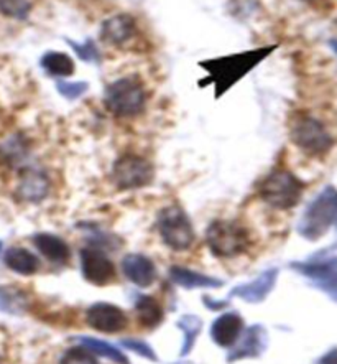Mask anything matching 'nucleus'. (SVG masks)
Wrapping results in <instances>:
<instances>
[{
	"label": "nucleus",
	"instance_id": "18",
	"mask_svg": "<svg viewBox=\"0 0 337 364\" xmlns=\"http://www.w3.org/2000/svg\"><path fill=\"white\" fill-rule=\"evenodd\" d=\"M4 261L10 270L22 275H33L40 267L38 257L23 247H10L5 252Z\"/></svg>",
	"mask_w": 337,
	"mask_h": 364
},
{
	"label": "nucleus",
	"instance_id": "3",
	"mask_svg": "<svg viewBox=\"0 0 337 364\" xmlns=\"http://www.w3.org/2000/svg\"><path fill=\"white\" fill-rule=\"evenodd\" d=\"M304 185L292 171L277 168L268 173L258 186L260 198L277 210H289L302 200Z\"/></svg>",
	"mask_w": 337,
	"mask_h": 364
},
{
	"label": "nucleus",
	"instance_id": "32",
	"mask_svg": "<svg viewBox=\"0 0 337 364\" xmlns=\"http://www.w3.org/2000/svg\"><path fill=\"white\" fill-rule=\"evenodd\" d=\"M303 2H308V4H318V2H323V0H303Z\"/></svg>",
	"mask_w": 337,
	"mask_h": 364
},
{
	"label": "nucleus",
	"instance_id": "4",
	"mask_svg": "<svg viewBox=\"0 0 337 364\" xmlns=\"http://www.w3.org/2000/svg\"><path fill=\"white\" fill-rule=\"evenodd\" d=\"M289 137L303 152L314 157L328 154L334 145L333 135L324 126V122L309 114H298L292 119Z\"/></svg>",
	"mask_w": 337,
	"mask_h": 364
},
{
	"label": "nucleus",
	"instance_id": "24",
	"mask_svg": "<svg viewBox=\"0 0 337 364\" xmlns=\"http://www.w3.org/2000/svg\"><path fill=\"white\" fill-rule=\"evenodd\" d=\"M178 326L181 328V331L184 333V345L181 348V355L184 356L193 350L196 338H198L202 328V321L196 315H184L183 318L178 321Z\"/></svg>",
	"mask_w": 337,
	"mask_h": 364
},
{
	"label": "nucleus",
	"instance_id": "7",
	"mask_svg": "<svg viewBox=\"0 0 337 364\" xmlns=\"http://www.w3.org/2000/svg\"><path fill=\"white\" fill-rule=\"evenodd\" d=\"M158 231L163 242L175 251H184L194 242L193 225L179 206H167L160 211Z\"/></svg>",
	"mask_w": 337,
	"mask_h": 364
},
{
	"label": "nucleus",
	"instance_id": "5",
	"mask_svg": "<svg viewBox=\"0 0 337 364\" xmlns=\"http://www.w3.org/2000/svg\"><path fill=\"white\" fill-rule=\"evenodd\" d=\"M337 220V190L328 186L316 196L299 221L298 231L309 241L323 237L331 225Z\"/></svg>",
	"mask_w": 337,
	"mask_h": 364
},
{
	"label": "nucleus",
	"instance_id": "31",
	"mask_svg": "<svg viewBox=\"0 0 337 364\" xmlns=\"http://www.w3.org/2000/svg\"><path fill=\"white\" fill-rule=\"evenodd\" d=\"M204 305L211 310H221V309H224V306H227V301H222L221 304V301H216L209 297H204Z\"/></svg>",
	"mask_w": 337,
	"mask_h": 364
},
{
	"label": "nucleus",
	"instance_id": "33",
	"mask_svg": "<svg viewBox=\"0 0 337 364\" xmlns=\"http://www.w3.org/2000/svg\"><path fill=\"white\" fill-rule=\"evenodd\" d=\"M331 45H333V48L336 50V53H337V41H333V43H331Z\"/></svg>",
	"mask_w": 337,
	"mask_h": 364
},
{
	"label": "nucleus",
	"instance_id": "14",
	"mask_svg": "<svg viewBox=\"0 0 337 364\" xmlns=\"http://www.w3.org/2000/svg\"><path fill=\"white\" fill-rule=\"evenodd\" d=\"M122 270L138 287H150L157 279V267L142 254H128L122 261Z\"/></svg>",
	"mask_w": 337,
	"mask_h": 364
},
{
	"label": "nucleus",
	"instance_id": "28",
	"mask_svg": "<svg viewBox=\"0 0 337 364\" xmlns=\"http://www.w3.org/2000/svg\"><path fill=\"white\" fill-rule=\"evenodd\" d=\"M58 90L61 95H63L65 97H67V100H76V97H79L81 95H84V92L87 91V85L86 82H58Z\"/></svg>",
	"mask_w": 337,
	"mask_h": 364
},
{
	"label": "nucleus",
	"instance_id": "8",
	"mask_svg": "<svg viewBox=\"0 0 337 364\" xmlns=\"http://www.w3.org/2000/svg\"><path fill=\"white\" fill-rule=\"evenodd\" d=\"M153 178V165L138 155H123L112 166V180L121 190L143 188L152 183Z\"/></svg>",
	"mask_w": 337,
	"mask_h": 364
},
{
	"label": "nucleus",
	"instance_id": "21",
	"mask_svg": "<svg viewBox=\"0 0 337 364\" xmlns=\"http://www.w3.org/2000/svg\"><path fill=\"white\" fill-rule=\"evenodd\" d=\"M135 311H137L140 325L147 326V328H155L163 320L162 306L152 297H140L135 305Z\"/></svg>",
	"mask_w": 337,
	"mask_h": 364
},
{
	"label": "nucleus",
	"instance_id": "17",
	"mask_svg": "<svg viewBox=\"0 0 337 364\" xmlns=\"http://www.w3.org/2000/svg\"><path fill=\"white\" fill-rule=\"evenodd\" d=\"M33 244L36 246V249H38V251L51 262L63 264L71 256V251L70 247H67V244L61 237L55 236V234H46V232L36 234L33 237Z\"/></svg>",
	"mask_w": 337,
	"mask_h": 364
},
{
	"label": "nucleus",
	"instance_id": "16",
	"mask_svg": "<svg viewBox=\"0 0 337 364\" xmlns=\"http://www.w3.org/2000/svg\"><path fill=\"white\" fill-rule=\"evenodd\" d=\"M243 328V321L238 314H224L214 321L211 335L216 345L232 346Z\"/></svg>",
	"mask_w": 337,
	"mask_h": 364
},
{
	"label": "nucleus",
	"instance_id": "9",
	"mask_svg": "<svg viewBox=\"0 0 337 364\" xmlns=\"http://www.w3.org/2000/svg\"><path fill=\"white\" fill-rule=\"evenodd\" d=\"M81 267L84 279L94 285H107L116 279V267L111 259L97 249H82Z\"/></svg>",
	"mask_w": 337,
	"mask_h": 364
},
{
	"label": "nucleus",
	"instance_id": "23",
	"mask_svg": "<svg viewBox=\"0 0 337 364\" xmlns=\"http://www.w3.org/2000/svg\"><path fill=\"white\" fill-rule=\"evenodd\" d=\"M2 157L10 164H20L27 159L28 155V144L22 135H12V137L5 140L0 147Z\"/></svg>",
	"mask_w": 337,
	"mask_h": 364
},
{
	"label": "nucleus",
	"instance_id": "2",
	"mask_svg": "<svg viewBox=\"0 0 337 364\" xmlns=\"http://www.w3.org/2000/svg\"><path fill=\"white\" fill-rule=\"evenodd\" d=\"M104 104L117 117H135L147 106V91L143 82L135 76L116 80L106 87Z\"/></svg>",
	"mask_w": 337,
	"mask_h": 364
},
{
	"label": "nucleus",
	"instance_id": "11",
	"mask_svg": "<svg viewBox=\"0 0 337 364\" xmlns=\"http://www.w3.org/2000/svg\"><path fill=\"white\" fill-rule=\"evenodd\" d=\"M50 193V178L43 170L25 168L20 175L17 195L23 201L40 203Z\"/></svg>",
	"mask_w": 337,
	"mask_h": 364
},
{
	"label": "nucleus",
	"instance_id": "15",
	"mask_svg": "<svg viewBox=\"0 0 337 364\" xmlns=\"http://www.w3.org/2000/svg\"><path fill=\"white\" fill-rule=\"evenodd\" d=\"M267 346V331L263 330V326H250L243 335L242 341L234 348V351L231 353L227 361H238L243 358H257L260 356L263 350Z\"/></svg>",
	"mask_w": 337,
	"mask_h": 364
},
{
	"label": "nucleus",
	"instance_id": "10",
	"mask_svg": "<svg viewBox=\"0 0 337 364\" xmlns=\"http://www.w3.org/2000/svg\"><path fill=\"white\" fill-rule=\"evenodd\" d=\"M86 320L89 326L102 333H118L127 326V315L118 306L102 301L87 310Z\"/></svg>",
	"mask_w": 337,
	"mask_h": 364
},
{
	"label": "nucleus",
	"instance_id": "20",
	"mask_svg": "<svg viewBox=\"0 0 337 364\" xmlns=\"http://www.w3.org/2000/svg\"><path fill=\"white\" fill-rule=\"evenodd\" d=\"M40 63L50 76L55 77H70L76 71L74 61L66 53H60V51H48V53L43 55Z\"/></svg>",
	"mask_w": 337,
	"mask_h": 364
},
{
	"label": "nucleus",
	"instance_id": "25",
	"mask_svg": "<svg viewBox=\"0 0 337 364\" xmlns=\"http://www.w3.org/2000/svg\"><path fill=\"white\" fill-rule=\"evenodd\" d=\"M32 7V0H0V14L13 20L27 18Z\"/></svg>",
	"mask_w": 337,
	"mask_h": 364
},
{
	"label": "nucleus",
	"instance_id": "27",
	"mask_svg": "<svg viewBox=\"0 0 337 364\" xmlns=\"http://www.w3.org/2000/svg\"><path fill=\"white\" fill-rule=\"evenodd\" d=\"M67 43H70L72 48H74V51H76L77 56H79L81 60L89 61V63H91V61H99L101 55H99V50H97V46H96L94 41L86 40L82 45L72 43V41H67Z\"/></svg>",
	"mask_w": 337,
	"mask_h": 364
},
{
	"label": "nucleus",
	"instance_id": "30",
	"mask_svg": "<svg viewBox=\"0 0 337 364\" xmlns=\"http://www.w3.org/2000/svg\"><path fill=\"white\" fill-rule=\"evenodd\" d=\"M318 364H337V348L336 350H331L329 353H326Z\"/></svg>",
	"mask_w": 337,
	"mask_h": 364
},
{
	"label": "nucleus",
	"instance_id": "1",
	"mask_svg": "<svg viewBox=\"0 0 337 364\" xmlns=\"http://www.w3.org/2000/svg\"><path fill=\"white\" fill-rule=\"evenodd\" d=\"M277 46H262V48L241 51L236 55L221 56V58H214L209 61H202L201 68L207 71L206 81L201 82V86L212 85L216 90V97L224 95L229 91L237 81H241L247 73H250L258 63H262L267 56Z\"/></svg>",
	"mask_w": 337,
	"mask_h": 364
},
{
	"label": "nucleus",
	"instance_id": "26",
	"mask_svg": "<svg viewBox=\"0 0 337 364\" xmlns=\"http://www.w3.org/2000/svg\"><path fill=\"white\" fill-rule=\"evenodd\" d=\"M61 364H99L94 358V355L84 346L72 348V350L66 351V355L61 360Z\"/></svg>",
	"mask_w": 337,
	"mask_h": 364
},
{
	"label": "nucleus",
	"instance_id": "35",
	"mask_svg": "<svg viewBox=\"0 0 337 364\" xmlns=\"http://www.w3.org/2000/svg\"><path fill=\"white\" fill-rule=\"evenodd\" d=\"M336 27H337V20H336Z\"/></svg>",
	"mask_w": 337,
	"mask_h": 364
},
{
	"label": "nucleus",
	"instance_id": "22",
	"mask_svg": "<svg viewBox=\"0 0 337 364\" xmlns=\"http://www.w3.org/2000/svg\"><path fill=\"white\" fill-rule=\"evenodd\" d=\"M76 341H79L81 346H84L89 350L91 353H96V355L107 358V360H111L117 364H131L126 356L122 355L121 351L116 350V348L107 345L106 341H101V340H96V338H89V336H79Z\"/></svg>",
	"mask_w": 337,
	"mask_h": 364
},
{
	"label": "nucleus",
	"instance_id": "13",
	"mask_svg": "<svg viewBox=\"0 0 337 364\" xmlns=\"http://www.w3.org/2000/svg\"><path fill=\"white\" fill-rule=\"evenodd\" d=\"M278 279V270L270 269L265 270L262 275H258L255 280L248 282L245 285H238L234 290H232V297H238L242 300L248 301V304H258V301H263L267 299V295L272 292L275 284H277Z\"/></svg>",
	"mask_w": 337,
	"mask_h": 364
},
{
	"label": "nucleus",
	"instance_id": "12",
	"mask_svg": "<svg viewBox=\"0 0 337 364\" xmlns=\"http://www.w3.org/2000/svg\"><path fill=\"white\" fill-rule=\"evenodd\" d=\"M137 33V23L127 14H118L107 18L101 27V38L109 45L122 46L131 41Z\"/></svg>",
	"mask_w": 337,
	"mask_h": 364
},
{
	"label": "nucleus",
	"instance_id": "19",
	"mask_svg": "<svg viewBox=\"0 0 337 364\" xmlns=\"http://www.w3.org/2000/svg\"><path fill=\"white\" fill-rule=\"evenodd\" d=\"M170 277L176 285L183 289H212L222 285L221 280L207 277V275H202L199 272H193V270L184 267H171Z\"/></svg>",
	"mask_w": 337,
	"mask_h": 364
},
{
	"label": "nucleus",
	"instance_id": "34",
	"mask_svg": "<svg viewBox=\"0 0 337 364\" xmlns=\"http://www.w3.org/2000/svg\"><path fill=\"white\" fill-rule=\"evenodd\" d=\"M0 251H2V242H0Z\"/></svg>",
	"mask_w": 337,
	"mask_h": 364
},
{
	"label": "nucleus",
	"instance_id": "6",
	"mask_svg": "<svg viewBox=\"0 0 337 364\" xmlns=\"http://www.w3.org/2000/svg\"><path fill=\"white\" fill-rule=\"evenodd\" d=\"M206 242L217 257H237L247 251L248 231L236 221H214L206 231Z\"/></svg>",
	"mask_w": 337,
	"mask_h": 364
},
{
	"label": "nucleus",
	"instance_id": "29",
	"mask_svg": "<svg viewBox=\"0 0 337 364\" xmlns=\"http://www.w3.org/2000/svg\"><path fill=\"white\" fill-rule=\"evenodd\" d=\"M122 345L126 346L127 350L135 351V353H137V355L147 358V360H152V361L157 360V356H155L153 350H152V348H150L145 341H138V340H123Z\"/></svg>",
	"mask_w": 337,
	"mask_h": 364
}]
</instances>
